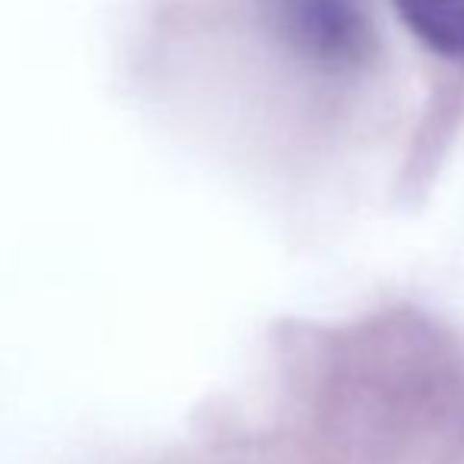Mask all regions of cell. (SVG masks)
I'll list each match as a JSON object with an SVG mask.
<instances>
[{
	"mask_svg": "<svg viewBox=\"0 0 464 464\" xmlns=\"http://www.w3.org/2000/svg\"><path fill=\"white\" fill-rule=\"evenodd\" d=\"M281 44L323 70H354L372 51L370 16L361 0H259Z\"/></svg>",
	"mask_w": 464,
	"mask_h": 464,
	"instance_id": "6da1fadb",
	"label": "cell"
},
{
	"mask_svg": "<svg viewBox=\"0 0 464 464\" xmlns=\"http://www.w3.org/2000/svg\"><path fill=\"white\" fill-rule=\"evenodd\" d=\"M398 19L433 54L464 61V0H392Z\"/></svg>",
	"mask_w": 464,
	"mask_h": 464,
	"instance_id": "7a4b0ae2",
	"label": "cell"
}]
</instances>
